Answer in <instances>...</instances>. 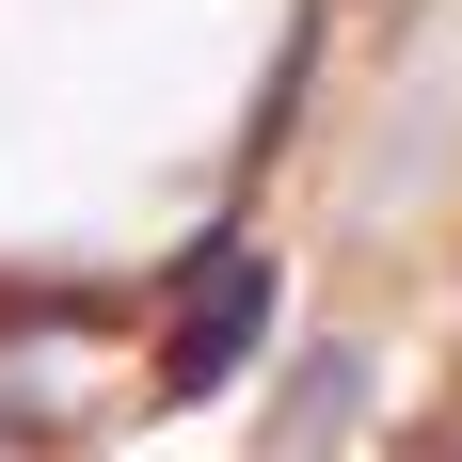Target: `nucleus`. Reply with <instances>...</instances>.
Returning a JSON list of instances; mask_svg holds the SVG:
<instances>
[{"label": "nucleus", "mask_w": 462, "mask_h": 462, "mask_svg": "<svg viewBox=\"0 0 462 462\" xmlns=\"http://www.w3.org/2000/svg\"><path fill=\"white\" fill-rule=\"evenodd\" d=\"M255 335H272V255H224V272H191V319H176V351H160V383H176V399H224V383L255 367Z\"/></svg>", "instance_id": "nucleus-1"}]
</instances>
